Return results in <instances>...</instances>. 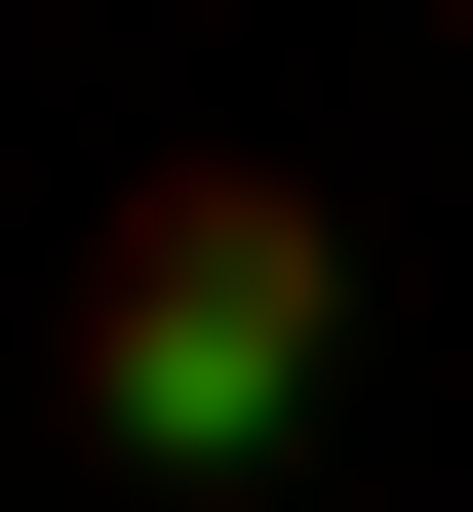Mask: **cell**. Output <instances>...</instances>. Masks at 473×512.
Wrapping results in <instances>:
<instances>
[{"instance_id": "obj_1", "label": "cell", "mask_w": 473, "mask_h": 512, "mask_svg": "<svg viewBox=\"0 0 473 512\" xmlns=\"http://www.w3.org/2000/svg\"><path fill=\"white\" fill-rule=\"evenodd\" d=\"M316 394H355V197L316 158H119V237H79V473L237 512V473H316Z\"/></svg>"}]
</instances>
